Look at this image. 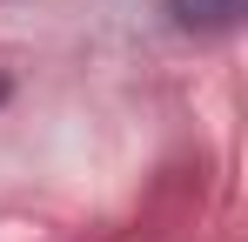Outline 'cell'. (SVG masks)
<instances>
[{
	"label": "cell",
	"instance_id": "cell-1",
	"mask_svg": "<svg viewBox=\"0 0 248 242\" xmlns=\"http://www.w3.org/2000/svg\"><path fill=\"white\" fill-rule=\"evenodd\" d=\"M242 7L248 0H168V20L181 34H221V27L242 20Z\"/></svg>",
	"mask_w": 248,
	"mask_h": 242
}]
</instances>
